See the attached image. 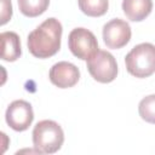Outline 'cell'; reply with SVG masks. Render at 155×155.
Listing matches in <instances>:
<instances>
[{"label": "cell", "instance_id": "8992f818", "mask_svg": "<svg viewBox=\"0 0 155 155\" xmlns=\"http://www.w3.org/2000/svg\"><path fill=\"white\" fill-rule=\"evenodd\" d=\"M5 119L7 125L17 131L22 132L29 128L34 120V113L33 108L29 102L23 101V99H17L13 101L6 109Z\"/></svg>", "mask_w": 155, "mask_h": 155}, {"label": "cell", "instance_id": "4fadbf2b", "mask_svg": "<svg viewBox=\"0 0 155 155\" xmlns=\"http://www.w3.org/2000/svg\"><path fill=\"white\" fill-rule=\"evenodd\" d=\"M138 113L144 121L155 124V94H149L139 102Z\"/></svg>", "mask_w": 155, "mask_h": 155}, {"label": "cell", "instance_id": "30bf717a", "mask_svg": "<svg viewBox=\"0 0 155 155\" xmlns=\"http://www.w3.org/2000/svg\"><path fill=\"white\" fill-rule=\"evenodd\" d=\"M1 40V59L15 62L22 54L21 40L15 31H4L0 34Z\"/></svg>", "mask_w": 155, "mask_h": 155}, {"label": "cell", "instance_id": "3957f363", "mask_svg": "<svg viewBox=\"0 0 155 155\" xmlns=\"http://www.w3.org/2000/svg\"><path fill=\"white\" fill-rule=\"evenodd\" d=\"M127 71L139 79L155 73V45L143 42L134 46L125 57Z\"/></svg>", "mask_w": 155, "mask_h": 155}, {"label": "cell", "instance_id": "277c9868", "mask_svg": "<svg viewBox=\"0 0 155 155\" xmlns=\"http://www.w3.org/2000/svg\"><path fill=\"white\" fill-rule=\"evenodd\" d=\"M87 70L96 81L109 84L117 75V63L110 52L98 50L87 59Z\"/></svg>", "mask_w": 155, "mask_h": 155}, {"label": "cell", "instance_id": "5b68a950", "mask_svg": "<svg viewBox=\"0 0 155 155\" xmlns=\"http://www.w3.org/2000/svg\"><path fill=\"white\" fill-rule=\"evenodd\" d=\"M70 52L79 59L87 61L98 51V41L92 31L85 28H75L68 36Z\"/></svg>", "mask_w": 155, "mask_h": 155}, {"label": "cell", "instance_id": "6da1fadb", "mask_svg": "<svg viewBox=\"0 0 155 155\" xmlns=\"http://www.w3.org/2000/svg\"><path fill=\"white\" fill-rule=\"evenodd\" d=\"M62 24L56 18H47L29 33L27 45L29 52L36 58L54 56L61 48Z\"/></svg>", "mask_w": 155, "mask_h": 155}, {"label": "cell", "instance_id": "7c38bea8", "mask_svg": "<svg viewBox=\"0 0 155 155\" xmlns=\"http://www.w3.org/2000/svg\"><path fill=\"white\" fill-rule=\"evenodd\" d=\"M19 11L27 17H38L42 15L48 5L50 0H17Z\"/></svg>", "mask_w": 155, "mask_h": 155}, {"label": "cell", "instance_id": "7a4b0ae2", "mask_svg": "<svg viewBox=\"0 0 155 155\" xmlns=\"http://www.w3.org/2000/svg\"><path fill=\"white\" fill-rule=\"evenodd\" d=\"M64 142L62 127L52 120L39 121L33 130V144L38 153L53 154L61 149Z\"/></svg>", "mask_w": 155, "mask_h": 155}, {"label": "cell", "instance_id": "9c48e42d", "mask_svg": "<svg viewBox=\"0 0 155 155\" xmlns=\"http://www.w3.org/2000/svg\"><path fill=\"white\" fill-rule=\"evenodd\" d=\"M122 10L126 17L132 22H140L145 19L151 10V0H122Z\"/></svg>", "mask_w": 155, "mask_h": 155}, {"label": "cell", "instance_id": "ba28073f", "mask_svg": "<svg viewBox=\"0 0 155 155\" xmlns=\"http://www.w3.org/2000/svg\"><path fill=\"white\" fill-rule=\"evenodd\" d=\"M50 81L59 88H69L78 84L80 79V70L70 62H58L52 65L48 73Z\"/></svg>", "mask_w": 155, "mask_h": 155}, {"label": "cell", "instance_id": "52a82bcc", "mask_svg": "<svg viewBox=\"0 0 155 155\" xmlns=\"http://www.w3.org/2000/svg\"><path fill=\"white\" fill-rule=\"evenodd\" d=\"M131 27L130 24L120 18H114L104 24L103 27V40L109 48H121L131 40Z\"/></svg>", "mask_w": 155, "mask_h": 155}, {"label": "cell", "instance_id": "5bb4252c", "mask_svg": "<svg viewBox=\"0 0 155 155\" xmlns=\"http://www.w3.org/2000/svg\"><path fill=\"white\" fill-rule=\"evenodd\" d=\"M1 24H5L11 19L12 16V5L10 0H1Z\"/></svg>", "mask_w": 155, "mask_h": 155}, {"label": "cell", "instance_id": "8fae6325", "mask_svg": "<svg viewBox=\"0 0 155 155\" xmlns=\"http://www.w3.org/2000/svg\"><path fill=\"white\" fill-rule=\"evenodd\" d=\"M78 4L81 12L90 17H101L109 7L108 0H78Z\"/></svg>", "mask_w": 155, "mask_h": 155}]
</instances>
